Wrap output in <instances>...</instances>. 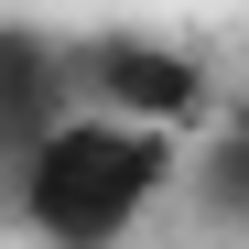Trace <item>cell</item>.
Here are the masks:
<instances>
[{
  "label": "cell",
  "mask_w": 249,
  "mask_h": 249,
  "mask_svg": "<svg viewBox=\"0 0 249 249\" xmlns=\"http://www.w3.org/2000/svg\"><path fill=\"white\" fill-rule=\"evenodd\" d=\"M11 174H22V217L54 249H119L152 217V195L174 184V119H130V108L76 98Z\"/></svg>",
  "instance_id": "obj_1"
},
{
  "label": "cell",
  "mask_w": 249,
  "mask_h": 249,
  "mask_svg": "<svg viewBox=\"0 0 249 249\" xmlns=\"http://www.w3.org/2000/svg\"><path fill=\"white\" fill-rule=\"evenodd\" d=\"M76 87H87L98 108H130V119H195L206 65H184L174 44H152V33H108V44H87Z\"/></svg>",
  "instance_id": "obj_2"
},
{
  "label": "cell",
  "mask_w": 249,
  "mask_h": 249,
  "mask_svg": "<svg viewBox=\"0 0 249 249\" xmlns=\"http://www.w3.org/2000/svg\"><path fill=\"white\" fill-rule=\"evenodd\" d=\"M65 108H76V65L44 33H0V162H22Z\"/></svg>",
  "instance_id": "obj_3"
}]
</instances>
